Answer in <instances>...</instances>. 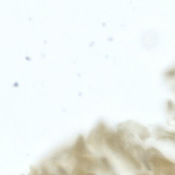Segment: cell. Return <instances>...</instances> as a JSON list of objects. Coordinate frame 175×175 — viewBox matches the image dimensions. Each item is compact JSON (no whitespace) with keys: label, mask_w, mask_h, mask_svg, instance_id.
I'll return each instance as SVG.
<instances>
[{"label":"cell","mask_w":175,"mask_h":175,"mask_svg":"<svg viewBox=\"0 0 175 175\" xmlns=\"http://www.w3.org/2000/svg\"><path fill=\"white\" fill-rule=\"evenodd\" d=\"M142 159L148 170L153 169L157 175H173L175 173V164L167 159L157 149L151 148L145 153Z\"/></svg>","instance_id":"6da1fadb"},{"label":"cell","mask_w":175,"mask_h":175,"mask_svg":"<svg viewBox=\"0 0 175 175\" xmlns=\"http://www.w3.org/2000/svg\"><path fill=\"white\" fill-rule=\"evenodd\" d=\"M105 143L114 152L120 154L125 150V143L117 133H110L105 136Z\"/></svg>","instance_id":"7a4b0ae2"},{"label":"cell","mask_w":175,"mask_h":175,"mask_svg":"<svg viewBox=\"0 0 175 175\" xmlns=\"http://www.w3.org/2000/svg\"><path fill=\"white\" fill-rule=\"evenodd\" d=\"M120 155H122L123 158H124L129 162V163L134 167L136 169L140 170L141 169L140 164L129 151L125 150L121 154H120Z\"/></svg>","instance_id":"3957f363"},{"label":"cell","mask_w":175,"mask_h":175,"mask_svg":"<svg viewBox=\"0 0 175 175\" xmlns=\"http://www.w3.org/2000/svg\"><path fill=\"white\" fill-rule=\"evenodd\" d=\"M100 163L102 168L107 171H110L112 169V166L109 160L105 158H103L100 159Z\"/></svg>","instance_id":"277c9868"}]
</instances>
